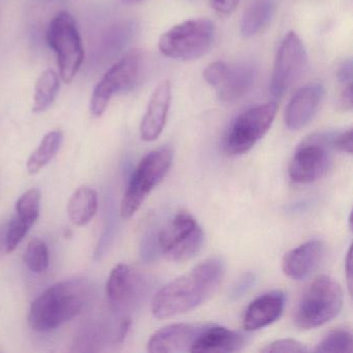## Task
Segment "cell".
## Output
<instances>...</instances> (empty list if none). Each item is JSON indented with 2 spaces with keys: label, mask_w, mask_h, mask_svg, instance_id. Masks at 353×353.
<instances>
[{
  "label": "cell",
  "mask_w": 353,
  "mask_h": 353,
  "mask_svg": "<svg viewBox=\"0 0 353 353\" xmlns=\"http://www.w3.org/2000/svg\"><path fill=\"white\" fill-rule=\"evenodd\" d=\"M172 100L170 81L161 82L152 92L145 114L140 125V136L146 142L154 141L160 137L167 123L169 108Z\"/></svg>",
  "instance_id": "obj_13"
},
{
  "label": "cell",
  "mask_w": 353,
  "mask_h": 353,
  "mask_svg": "<svg viewBox=\"0 0 353 353\" xmlns=\"http://www.w3.org/2000/svg\"><path fill=\"white\" fill-rule=\"evenodd\" d=\"M47 43L54 51L59 75L65 83H71L83 63L84 49L75 18L61 11L49 24Z\"/></svg>",
  "instance_id": "obj_6"
},
{
  "label": "cell",
  "mask_w": 353,
  "mask_h": 353,
  "mask_svg": "<svg viewBox=\"0 0 353 353\" xmlns=\"http://www.w3.org/2000/svg\"><path fill=\"white\" fill-rule=\"evenodd\" d=\"M239 0H210L214 11L222 15H229L236 9Z\"/></svg>",
  "instance_id": "obj_33"
},
{
  "label": "cell",
  "mask_w": 353,
  "mask_h": 353,
  "mask_svg": "<svg viewBox=\"0 0 353 353\" xmlns=\"http://www.w3.org/2000/svg\"><path fill=\"white\" fill-rule=\"evenodd\" d=\"M353 65L351 59H345L340 65H339L338 76L339 82L341 85H349L352 84V75H353Z\"/></svg>",
  "instance_id": "obj_32"
},
{
  "label": "cell",
  "mask_w": 353,
  "mask_h": 353,
  "mask_svg": "<svg viewBox=\"0 0 353 353\" xmlns=\"http://www.w3.org/2000/svg\"><path fill=\"white\" fill-rule=\"evenodd\" d=\"M307 55L305 46L295 32L284 37L276 53L270 90L274 98H281L305 73Z\"/></svg>",
  "instance_id": "obj_11"
},
{
  "label": "cell",
  "mask_w": 353,
  "mask_h": 353,
  "mask_svg": "<svg viewBox=\"0 0 353 353\" xmlns=\"http://www.w3.org/2000/svg\"><path fill=\"white\" fill-rule=\"evenodd\" d=\"M61 90L59 76L52 69L43 72L38 78L34 86V113H42L52 106Z\"/></svg>",
  "instance_id": "obj_22"
},
{
  "label": "cell",
  "mask_w": 353,
  "mask_h": 353,
  "mask_svg": "<svg viewBox=\"0 0 353 353\" xmlns=\"http://www.w3.org/2000/svg\"><path fill=\"white\" fill-rule=\"evenodd\" d=\"M278 111L276 103H266L243 111L231 123L223 140L228 156H241L254 148L272 127Z\"/></svg>",
  "instance_id": "obj_7"
},
{
  "label": "cell",
  "mask_w": 353,
  "mask_h": 353,
  "mask_svg": "<svg viewBox=\"0 0 353 353\" xmlns=\"http://www.w3.org/2000/svg\"><path fill=\"white\" fill-rule=\"evenodd\" d=\"M90 295V285L80 279L52 285L30 305V327L37 332H49L63 325L81 313Z\"/></svg>",
  "instance_id": "obj_2"
},
{
  "label": "cell",
  "mask_w": 353,
  "mask_h": 353,
  "mask_svg": "<svg viewBox=\"0 0 353 353\" xmlns=\"http://www.w3.org/2000/svg\"><path fill=\"white\" fill-rule=\"evenodd\" d=\"M173 162L170 146H162L148 152L136 167L121 204V216L131 219L148 194L165 179Z\"/></svg>",
  "instance_id": "obj_4"
},
{
  "label": "cell",
  "mask_w": 353,
  "mask_h": 353,
  "mask_svg": "<svg viewBox=\"0 0 353 353\" xmlns=\"http://www.w3.org/2000/svg\"><path fill=\"white\" fill-rule=\"evenodd\" d=\"M345 272H346L347 286H348L349 294H352V254H351V247L349 248L347 253L346 259H345Z\"/></svg>",
  "instance_id": "obj_37"
},
{
  "label": "cell",
  "mask_w": 353,
  "mask_h": 353,
  "mask_svg": "<svg viewBox=\"0 0 353 353\" xmlns=\"http://www.w3.org/2000/svg\"><path fill=\"white\" fill-rule=\"evenodd\" d=\"M262 352H307L309 349L299 341L293 339H282L270 343L265 348L261 349Z\"/></svg>",
  "instance_id": "obj_28"
},
{
  "label": "cell",
  "mask_w": 353,
  "mask_h": 353,
  "mask_svg": "<svg viewBox=\"0 0 353 353\" xmlns=\"http://www.w3.org/2000/svg\"><path fill=\"white\" fill-rule=\"evenodd\" d=\"M41 192L38 189H30L26 191L16 203V216L28 222L34 223L40 216Z\"/></svg>",
  "instance_id": "obj_26"
},
{
  "label": "cell",
  "mask_w": 353,
  "mask_h": 353,
  "mask_svg": "<svg viewBox=\"0 0 353 353\" xmlns=\"http://www.w3.org/2000/svg\"><path fill=\"white\" fill-rule=\"evenodd\" d=\"M132 325V319L129 316H125L119 322V330H117V336H115V342L123 343L127 338L128 332Z\"/></svg>",
  "instance_id": "obj_35"
},
{
  "label": "cell",
  "mask_w": 353,
  "mask_h": 353,
  "mask_svg": "<svg viewBox=\"0 0 353 353\" xmlns=\"http://www.w3.org/2000/svg\"><path fill=\"white\" fill-rule=\"evenodd\" d=\"M61 131L49 132L44 136L38 148L32 152L28 161V171L30 175L40 172L57 156L63 143Z\"/></svg>",
  "instance_id": "obj_23"
},
{
  "label": "cell",
  "mask_w": 353,
  "mask_h": 353,
  "mask_svg": "<svg viewBox=\"0 0 353 353\" xmlns=\"http://www.w3.org/2000/svg\"><path fill=\"white\" fill-rule=\"evenodd\" d=\"M5 235L6 231L5 232H3V230L0 231V248H1V245L5 247Z\"/></svg>",
  "instance_id": "obj_39"
},
{
  "label": "cell",
  "mask_w": 353,
  "mask_h": 353,
  "mask_svg": "<svg viewBox=\"0 0 353 353\" xmlns=\"http://www.w3.org/2000/svg\"><path fill=\"white\" fill-rule=\"evenodd\" d=\"M24 262L32 272H44L49 266V250L46 243L39 239H32L24 253Z\"/></svg>",
  "instance_id": "obj_25"
},
{
  "label": "cell",
  "mask_w": 353,
  "mask_h": 353,
  "mask_svg": "<svg viewBox=\"0 0 353 353\" xmlns=\"http://www.w3.org/2000/svg\"><path fill=\"white\" fill-rule=\"evenodd\" d=\"M121 3L125 5H137V3H141L143 0H121Z\"/></svg>",
  "instance_id": "obj_38"
},
{
  "label": "cell",
  "mask_w": 353,
  "mask_h": 353,
  "mask_svg": "<svg viewBox=\"0 0 353 353\" xmlns=\"http://www.w3.org/2000/svg\"><path fill=\"white\" fill-rule=\"evenodd\" d=\"M254 283H255V276H254L253 274L248 272V274H243V276L237 281L234 287H233L231 296L234 297V299H239V297L243 296L245 293H247L248 291L252 288Z\"/></svg>",
  "instance_id": "obj_31"
},
{
  "label": "cell",
  "mask_w": 353,
  "mask_h": 353,
  "mask_svg": "<svg viewBox=\"0 0 353 353\" xmlns=\"http://www.w3.org/2000/svg\"><path fill=\"white\" fill-rule=\"evenodd\" d=\"M143 57L138 50L131 51L117 61L97 84L90 100V113L101 117L108 108L113 96L132 90L139 78Z\"/></svg>",
  "instance_id": "obj_9"
},
{
  "label": "cell",
  "mask_w": 353,
  "mask_h": 353,
  "mask_svg": "<svg viewBox=\"0 0 353 353\" xmlns=\"http://www.w3.org/2000/svg\"><path fill=\"white\" fill-rule=\"evenodd\" d=\"M332 148L347 154H352V129L347 130L332 138Z\"/></svg>",
  "instance_id": "obj_30"
},
{
  "label": "cell",
  "mask_w": 353,
  "mask_h": 353,
  "mask_svg": "<svg viewBox=\"0 0 353 353\" xmlns=\"http://www.w3.org/2000/svg\"><path fill=\"white\" fill-rule=\"evenodd\" d=\"M216 28L205 18L191 19L173 26L159 41L164 57L176 61H194L208 53L214 42Z\"/></svg>",
  "instance_id": "obj_5"
},
{
  "label": "cell",
  "mask_w": 353,
  "mask_h": 353,
  "mask_svg": "<svg viewBox=\"0 0 353 353\" xmlns=\"http://www.w3.org/2000/svg\"><path fill=\"white\" fill-rule=\"evenodd\" d=\"M340 94V106L344 110H350L352 108V84L342 86Z\"/></svg>",
  "instance_id": "obj_34"
},
{
  "label": "cell",
  "mask_w": 353,
  "mask_h": 353,
  "mask_svg": "<svg viewBox=\"0 0 353 353\" xmlns=\"http://www.w3.org/2000/svg\"><path fill=\"white\" fill-rule=\"evenodd\" d=\"M245 339L241 332L224 326L204 325L191 347V352H236L245 346Z\"/></svg>",
  "instance_id": "obj_17"
},
{
  "label": "cell",
  "mask_w": 353,
  "mask_h": 353,
  "mask_svg": "<svg viewBox=\"0 0 353 353\" xmlns=\"http://www.w3.org/2000/svg\"><path fill=\"white\" fill-rule=\"evenodd\" d=\"M141 278L125 264H117L111 270L107 281L106 291L109 301L114 305H129L141 296L143 290Z\"/></svg>",
  "instance_id": "obj_18"
},
{
  "label": "cell",
  "mask_w": 353,
  "mask_h": 353,
  "mask_svg": "<svg viewBox=\"0 0 353 353\" xmlns=\"http://www.w3.org/2000/svg\"><path fill=\"white\" fill-rule=\"evenodd\" d=\"M226 272L224 260L212 257L160 289L152 301L158 319L187 313L208 301L218 289Z\"/></svg>",
  "instance_id": "obj_1"
},
{
  "label": "cell",
  "mask_w": 353,
  "mask_h": 353,
  "mask_svg": "<svg viewBox=\"0 0 353 353\" xmlns=\"http://www.w3.org/2000/svg\"><path fill=\"white\" fill-rule=\"evenodd\" d=\"M286 296L282 291H270L254 299L245 311L243 327L248 332L261 330L274 323L284 311Z\"/></svg>",
  "instance_id": "obj_16"
},
{
  "label": "cell",
  "mask_w": 353,
  "mask_h": 353,
  "mask_svg": "<svg viewBox=\"0 0 353 353\" xmlns=\"http://www.w3.org/2000/svg\"><path fill=\"white\" fill-rule=\"evenodd\" d=\"M34 225L23 219L15 216L11 221L5 235V248L7 253H12L17 249L18 245L23 241L28 231Z\"/></svg>",
  "instance_id": "obj_27"
},
{
  "label": "cell",
  "mask_w": 353,
  "mask_h": 353,
  "mask_svg": "<svg viewBox=\"0 0 353 353\" xmlns=\"http://www.w3.org/2000/svg\"><path fill=\"white\" fill-rule=\"evenodd\" d=\"M274 9V0H252L241 17V34L248 38L258 34L272 19Z\"/></svg>",
  "instance_id": "obj_21"
},
{
  "label": "cell",
  "mask_w": 353,
  "mask_h": 353,
  "mask_svg": "<svg viewBox=\"0 0 353 353\" xmlns=\"http://www.w3.org/2000/svg\"><path fill=\"white\" fill-rule=\"evenodd\" d=\"M256 69L251 63H239L227 69L220 85L218 97L223 102H235L243 98L253 88Z\"/></svg>",
  "instance_id": "obj_19"
},
{
  "label": "cell",
  "mask_w": 353,
  "mask_h": 353,
  "mask_svg": "<svg viewBox=\"0 0 353 353\" xmlns=\"http://www.w3.org/2000/svg\"><path fill=\"white\" fill-rule=\"evenodd\" d=\"M344 293L336 281L318 276L301 296L294 313V324L301 330L319 327L334 319L342 309Z\"/></svg>",
  "instance_id": "obj_3"
},
{
  "label": "cell",
  "mask_w": 353,
  "mask_h": 353,
  "mask_svg": "<svg viewBox=\"0 0 353 353\" xmlns=\"http://www.w3.org/2000/svg\"><path fill=\"white\" fill-rule=\"evenodd\" d=\"M324 97L321 84H309L299 88L287 105L285 123L293 131L303 129L317 113Z\"/></svg>",
  "instance_id": "obj_14"
},
{
  "label": "cell",
  "mask_w": 353,
  "mask_h": 353,
  "mask_svg": "<svg viewBox=\"0 0 353 353\" xmlns=\"http://www.w3.org/2000/svg\"><path fill=\"white\" fill-rule=\"evenodd\" d=\"M204 243V232L196 219L189 212L175 214L159 231L157 245L161 253L174 262H183L195 257Z\"/></svg>",
  "instance_id": "obj_8"
},
{
  "label": "cell",
  "mask_w": 353,
  "mask_h": 353,
  "mask_svg": "<svg viewBox=\"0 0 353 353\" xmlns=\"http://www.w3.org/2000/svg\"><path fill=\"white\" fill-rule=\"evenodd\" d=\"M332 138L324 134L314 135L297 148L288 167L293 183L307 185L326 174L332 164Z\"/></svg>",
  "instance_id": "obj_10"
},
{
  "label": "cell",
  "mask_w": 353,
  "mask_h": 353,
  "mask_svg": "<svg viewBox=\"0 0 353 353\" xmlns=\"http://www.w3.org/2000/svg\"><path fill=\"white\" fill-rule=\"evenodd\" d=\"M315 351L316 352H352V334L345 328L332 330L320 341Z\"/></svg>",
  "instance_id": "obj_24"
},
{
  "label": "cell",
  "mask_w": 353,
  "mask_h": 353,
  "mask_svg": "<svg viewBox=\"0 0 353 353\" xmlns=\"http://www.w3.org/2000/svg\"><path fill=\"white\" fill-rule=\"evenodd\" d=\"M227 69H228V65L223 61H216V63H210L204 71V79L210 85L216 88L222 82Z\"/></svg>",
  "instance_id": "obj_29"
},
{
  "label": "cell",
  "mask_w": 353,
  "mask_h": 353,
  "mask_svg": "<svg viewBox=\"0 0 353 353\" xmlns=\"http://www.w3.org/2000/svg\"><path fill=\"white\" fill-rule=\"evenodd\" d=\"M98 206V193L92 188H79L68 203L70 220L76 226H86L96 216Z\"/></svg>",
  "instance_id": "obj_20"
},
{
  "label": "cell",
  "mask_w": 353,
  "mask_h": 353,
  "mask_svg": "<svg viewBox=\"0 0 353 353\" xmlns=\"http://www.w3.org/2000/svg\"><path fill=\"white\" fill-rule=\"evenodd\" d=\"M204 325L192 323H176L165 326L150 336L148 343V352L179 353L191 351L192 345Z\"/></svg>",
  "instance_id": "obj_15"
},
{
  "label": "cell",
  "mask_w": 353,
  "mask_h": 353,
  "mask_svg": "<svg viewBox=\"0 0 353 353\" xmlns=\"http://www.w3.org/2000/svg\"><path fill=\"white\" fill-rule=\"evenodd\" d=\"M326 255V245L321 239H314L285 254L282 270L291 280L301 281L313 274Z\"/></svg>",
  "instance_id": "obj_12"
},
{
  "label": "cell",
  "mask_w": 353,
  "mask_h": 353,
  "mask_svg": "<svg viewBox=\"0 0 353 353\" xmlns=\"http://www.w3.org/2000/svg\"><path fill=\"white\" fill-rule=\"evenodd\" d=\"M100 338V334L96 330H92L90 332H85L78 338L77 345L78 346H92L98 342V339Z\"/></svg>",
  "instance_id": "obj_36"
}]
</instances>
